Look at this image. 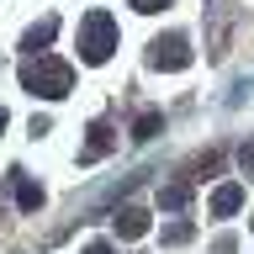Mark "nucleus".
<instances>
[{"label":"nucleus","mask_w":254,"mask_h":254,"mask_svg":"<svg viewBox=\"0 0 254 254\" xmlns=\"http://www.w3.org/2000/svg\"><path fill=\"white\" fill-rule=\"evenodd\" d=\"M21 90L43 95V101H64V95L74 90V69L64 59H48V53H27L21 59Z\"/></svg>","instance_id":"nucleus-1"},{"label":"nucleus","mask_w":254,"mask_h":254,"mask_svg":"<svg viewBox=\"0 0 254 254\" xmlns=\"http://www.w3.org/2000/svg\"><path fill=\"white\" fill-rule=\"evenodd\" d=\"M111 53H117V21H111V11H90L79 21V59L106 64Z\"/></svg>","instance_id":"nucleus-2"},{"label":"nucleus","mask_w":254,"mask_h":254,"mask_svg":"<svg viewBox=\"0 0 254 254\" xmlns=\"http://www.w3.org/2000/svg\"><path fill=\"white\" fill-rule=\"evenodd\" d=\"M190 59H196V53H190L186 32H164V37L148 43V64H154V69H186Z\"/></svg>","instance_id":"nucleus-3"},{"label":"nucleus","mask_w":254,"mask_h":254,"mask_svg":"<svg viewBox=\"0 0 254 254\" xmlns=\"http://www.w3.org/2000/svg\"><path fill=\"white\" fill-rule=\"evenodd\" d=\"M111 143H117L111 122H90V138H85V148H79V164H95V159H106V154H111Z\"/></svg>","instance_id":"nucleus-4"},{"label":"nucleus","mask_w":254,"mask_h":254,"mask_svg":"<svg viewBox=\"0 0 254 254\" xmlns=\"http://www.w3.org/2000/svg\"><path fill=\"white\" fill-rule=\"evenodd\" d=\"M206 206H212V217H233L238 206H244V186H238V180H228V186H217Z\"/></svg>","instance_id":"nucleus-5"},{"label":"nucleus","mask_w":254,"mask_h":254,"mask_svg":"<svg viewBox=\"0 0 254 254\" xmlns=\"http://www.w3.org/2000/svg\"><path fill=\"white\" fill-rule=\"evenodd\" d=\"M111 228H117V238H143L148 233V212H143V206H122V212L111 217Z\"/></svg>","instance_id":"nucleus-6"},{"label":"nucleus","mask_w":254,"mask_h":254,"mask_svg":"<svg viewBox=\"0 0 254 254\" xmlns=\"http://www.w3.org/2000/svg\"><path fill=\"white\" fill-rule=\"evenodd\" d=\"M11 180H16V206H21V212H37V206H43V186L27 180L21 170H11Z\"/></svg>","instance_id":"nucleus-7"},{"label":"nucleus","mask_w":254,"mask_h":254,"mask_svg":"<svg viewBox=\"0 0 254 254\" xmlns=\"http://www.w3.org/2000/svg\"><path fill=\"white\" fill-rule=\"evenodd\" d=\"M53 32H59V16H43L37 27H27V37H21V48H27V53H43V48L53 43Z\"/></svg>","instance_id":"nucleus-8"},{"label":"nucleus","mask_w":254,"mask_h":254,"mask_svg":"<svg viewBox=\"0 0 254 254\" xmlns=\"http://www.w3.org/2000/svg\"><path fill=\"white\" fill-rule=\"evenodd\" d=\"M186 201H190V186H186V180H170V186H159V206H164V212H180Z\"/></svg>","instance_id":"nucleus-9"},{"label":"nucleus","mask_w":254,"mask_h":254,"mask_svg":"<svg viewBox=\"0 0 254 254\" xmlns=\"http://www.w3.org/2000/svg\"><path fill=\"white\" fill-rule=\"evenodd\" d=\"M159 127H164V111H143L138 122H132V138L148 143V138H159Z\"/></svg>","instance_id":"nucleus-10"},{"label":"nucleus","mask_w":254,"mask_h":254,"mask_svg":"<svg viewBox=\"0 0 254 254\" xmlns=\"http://www.w3.org/2000/svg\"><path fill=\"white\" fill-rule=\"evenodd\" d=\"M190 238H196V222H164V244H190Z\"/></svg>","instance_id":"nucleus-11"},{"label":"nucleus","mask_w":254,"mask_h":254,"mask_svg":"<svg viewBox=\"0 0 254 254\" xmlns=\"http://www.w3.org/2000/svg\"><path fill=\"white\" fill-rule=\"evenodd\" d=\"M127 5H132V11H143V16H154V11H164L170 0H127Z\"/></svg>","instance_id":"nucleus-12"},{"label":"nucleus","mask_w":254,"mask_h":254,"mask_svg":"<svg viewBox=\"0 0 254 254\" xmlns=\"http://www.w3.org/2000/svg\"><path fill=\"white\" fill-rule=\"evenodd\" d=\"M238 164H244V175H254V138L238 148Z\"/></svg>","instance_id":"nucleus-13"},{"label":"nucleus","mask_w":254,"mask_h":254,"mask_svg":"<svg viewBox=\"0 0 254 254\" xmlns=\"http://www.w3.org/2000/svg\"><path fill=\"white\" fill-rule=\"evenodd\" d=\"M212 254H233V233H222L217 244H212Z\"/></svg>","instance_id":"nucleus-14"},{"label":"nucleus","mask_w":254,"mask_h":254,"mask_svg":"<svg viewBox=\"0 0 254 254\" xmlns=\"http://www.w3.org/2000/svg\"><path fill=\"white\" fill-rule=\"evenodd\" d=\"M85 254H117V249H111L106 238H95V244H90V249H85Z\"/></svg>","instance_id":"nucleus-15"},{"label":"nucleus","mask_w":254,"mask_h":254,"mask_svg":"<svg viewBox=\"0 0 254 254\" xmlns=\"http://www.w3.org/2000/svg\"><path fill=\"white\" fill-rule=\"evenodd\" d=\"M0 127H5V106H0Z\"/></svg>","instance_id":"nucleus-16"}]
</instances>
